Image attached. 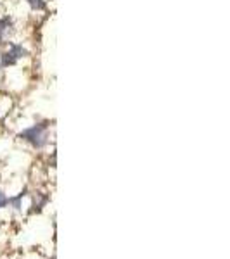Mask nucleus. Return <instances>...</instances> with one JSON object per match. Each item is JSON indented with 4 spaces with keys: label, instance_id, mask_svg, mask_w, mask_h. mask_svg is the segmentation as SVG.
<instances>
[{
    "label": "nucleus",
    "instance_id": "6",
    "mask_svg": "<svg viewBox=\"0 0 230 259\" xmlns=\"http://www.w3.org/2000/svg\"><path fill=\"white\" fill-rule=\"evenodd\" d=\"M7 204H9V199H7L6 195H4V192L0 190V209H2V207H6Z\"/></svg>",
    "mask_w": 230,
    "mask_h": 259
},
{
    "label": "nucleus",
    "instance_id": "1",
    "mask_svg": "<svg viewBox=\"0 0 230 259\" xmlns=\"http://www.w3.org/2000/svg\"><path fill=\"white\" fill-rule=\"evenodd\" d=\"M19 137L23 140L30 142L33 147L40 149V147H44L45 142H47V139H45V137H47V126H45V124H35V126L24 130Z\"/></svg>",
    "mask_w": 230,
    "mask_h": 259
},
{
    "label": "nucleus",
    "instance_id": "5",
    "mask_svg": "<svg viewBox=\"0 0 230 259\" xmlns=\"http://www.w3.org/2000/svg\"><path fill=\"white\" fill-rule=\"evenodd\" d=\"M26 2L30 4L31 9H35V11H40V9H44V7H45L44 0H26Z\"/></svg>",
    "mask_w": 230,
    "mask_h": 259
},
{
    "label": "nucleus",
    "instance_id": "3",
    "mask_svg": "<svg viewBox=\"0 0 230 259\" xmlns=\"http://www.w3.org/2000/svg\"><path fill=\"white\" fill-rule=\"evenodd\" d=\"M12 28V21L9 18H0V44H6V38L9 36Z\"/></svg>",
    "mask_w": 230,
    "mask_h": 259
},
{
    "label": "nucleus",
    "instance_id": "7",
    "mask_svg": "<svg viewBox=\"0 0 230 259\" xmlns=\"http://www.w3.org/2000/svg\"><path fill=\"white\" fill-rule=\"evenodd\" d=\"M0 66H2V62H0Z\"/></svg>",
    "mask_w": 230,
    "mask_h": 259
},
{
    "label": "nucleus",
    "instance_id": "2",
    "mask_svg": "<svg viewBox=\"0 0 230 259\" xmlns=\"http://www.w3.org/2000/svg\"><path fill=\"white\" fill-rule=\"evenodd\" d=\"M23 56H26V50H24L21 45H11V49L7 50L6 54L2 56V66H11V64H14L16 61L19 59V57H23Z\"/></svg>",
    "mask_w": 230,
    "mask_h": 259
},
{
    "label": "nucleus",
    "instance_id": "4",
    "mask_svg": "<svg viewBox=\"0 0 230 259\" xmlns=\"http://www.w3.org/2000/svg\"><path fill=\"white\" fill-rule=\"evenodd\" d=\"M39 199L40 200H36L35 199V202H33V206H31V211L30 212H35V211H40L42 209V207H44L45 206V204H47V195H42V194H39Z\"/></svg>",
    "mask_w": 230,
    "mask_h": 259
}]
</instances>
